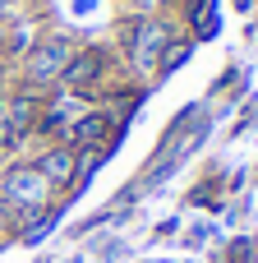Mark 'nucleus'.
I'll return each instance as SVG.
<instances>
[{
    "label": "nucleus",
    "instance_id": "1",
    "mask_svg": "<svg viewBox=\"0 0 258 263\" xmlns=\"http://www.w3.org/2000/svg\"><path fill=\"white\" fill-rule=\"evenodd\" d=\"M166 46H171V28L166 23H143L138 32H134V42H129V60H134V69L138 74H152V69H162V60H166Z\"/></svg>",
    "mask_w": 258,
    "mask_h": 263
},
{
    "label": "nucleus",
    "instance_id": "2",
    "mask_svg": "<svg viewBox=\"0 0 258 263\" xmlns=\"http://www.w3.org/2000/svg\"><path fill=\"white\" fill-rule=\"evenodd\" d=\"M46 190H51V180L37 166H18V171L5 176V199L14 208H42L46 203Z\"/></svg>",
    "mask_w": 258,
    "mask_h": 263
},
{
    "label": "nucleus",
    "instance_id": "3",
    "mask_svg": "<svg viewBox=\"0 0 258 263\" xmlns=\"http://www.w3.org/2000/svg\"><path fill=\"white\" fill-rule=\"evenodd\" d=\"M69 46L65 42H42L37 51H32V60H28V79L32 83H51V79H60L65 74V65H69Z\"/></svg>",
    "mask_w": 258,
    "mask_h": 263
},
{
    "label": "nucleus",
    "instance_id": "4",
    "mask_svg": "<svg viewBox=\"0 0 258 263\" xmlns=\"http://www.w3.org/2000/svg\"><path fill=\"white\" fill-rule=\"evenodd\" d=\"M102 74H106V55H102V51H74L60 79H65V83H74V88H92Z\"/></svg>",
    "mask_w": 258,
    "mask_h": 263
},
{
    "label": "nucleus",
    "instance_id": "5",
    "mask_svg": "<svg viewBox=\"0 0 258 263\" xmlns=\"http://www.w3.org/2000/svg\"><path fill=\"white\" fill-rule=\"evenodd\" d=\"M115 129H111V116H78L74 120V129H69V143L74 148H97L102 139H111Z\"/></svg>",
    "mask_w": 258,
    "mask_h": 263
},
{
    "label": "nucleus",
    "instance_id": "6",
    "mask_svg": "<svg viewBox=\"0 0 258 263\" xmlns=\"http://www.w3.org/2000/svg\"><path fill=\"white\" fill-rule=\"evenodd\" d=\"M37 171H42L51 185H65V180H74V176H78V166H74V148H51V153L37 162Z\"/></svg>",
    "mask_w": 258,
    "mask_h": 263
},
{
    "label": "nucleus",
    "instance_id": "7",
    "mask_svg": "<svg viewBox=\"0 0 258 263\" xmlns=\"http://www.w3.org/2000/svg\"><path fill=\"white\" fill-rule=\"evenodd\" d=\"M9 139H14V134H9V125L0 120V148H9Z\"/></svg>",
    "mask_w": 258,
    "mask_h": 263
},
{
    "label": "nucleus",
    "instance_id": "8",
    "mask_svg": "<svg viewBox=\"0 0 258 263\" xmlns=\"http://www.w3.org/2000/svg\"><path fill=\"white\" fill-rule=\"evenodd\" d=\"M0 111H5V97H0Z\"/></svg>",
    "mask_w": 258,
    "mask_h": 263
},
{
    "label": "nucleus",
    "instance_id": "9",
    "mask_svg": "<svg viewBox=\"0 0 258 263\" xmlns=\"http://www.w3.org/2000/svg\"><path fill=\"white\" fill-rule=\"evenodd\" d=\"M0 9H5V0H0Z\"/></svg>",
    "mask_w": 258,
    "mask_h": 263
}]
</instances>
